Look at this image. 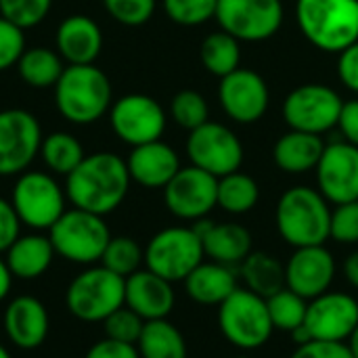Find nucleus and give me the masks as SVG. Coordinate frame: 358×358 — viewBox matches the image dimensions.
I'll return each instance as SVG.
<instances>
[{"instance_id": "nucleus-1", "label": "nucleus", "mask_w": 358, "mask_h": 358, "mask_svg": "<svg viewBox=\"0 0 358 358\" xmlns=\"http://www.w3.org/2000/svg\"><path fill=\"white\" fill-rule=\"evenodd\" d=\"M130 182L126 159L111 151H96L65 176V195L73 208L107 216L124 203Z\"/></svg>"}, {"instance_id": "nucleus-2", "label": "nucleus", "mask_w": 358, "mask_h": 358, "mask_svg": "<svg viewBox=\"0 0 358 358\" xmlns=\"http://www.w3.org/2000/svg\"><path fill=\"white\" fill-rule=\"evenodd\" d=\"M52 90L57 111L76 126L99 122L109 113L113 103L111 82L94 63L67 65Z\"/></svg>"}, {"instance_id": "nucleus-3", "label": "nucleus", "mask_w": 358, "mask_h": 358, "mask_svg": "<svg viewBox=\"0 0 358 358\" xmlns=\"http://www.w3.org/2000/svg\"><path fill=\"white\" fill-rule=\"evenodd\" d=\"M275 222L281 239L294 250L325 245L331 229V208L319 189L292 187L279 197Z\"/></svg>"}, {"instance_id": "nucleus-4", "label": "nucleus", "mask_w": 358, "mask_h": 358, "mask_svg": "<svg viewBox=\"0 0 358 358\" xmlns=\"http://www.w3.org/2000/svg\"><path fill=\"white\" fill-rule=\"evenodd\" d=\"M296 21L315 48L340 55L358 40V0H298Z\"/></svg>"}, {"instance_id": "nucleus-5", "label": "nucleus", "mask_w": 358, "mask_h": 358, "mask_svg": "<svg viewBox=\"0 0 358 358\" xmlns=\"http://www.w3.org/2000/svg\"><path fill=\"white\" fill-rule=\"evenodd\" d=\"M218 329L224 340L241 352L262 348L275 331L266 298L248 287H237L218 306Z\"/></svg>"}, {"instance_id": "nucleus-6", "label": "nucleus", "mask_w": 358, "mask_h": 358, "mask_svg": "<svg viewBox=\"0 0 358 358\" xmlns=\"http://www.w3.org/2000/svg\"><path fill=\"white\" fill-rule=\"evenodd\" d=\"M48 237L57 256L82 266H92L99 262L111 241L105 218L78 208L65 210L63 216L50 227Z\"/></svg>"}, {"instance_id": "nucleus-7", "label": "nucleus", "mask_w": 358, "mask_h": 358, "mask_svg": "<svg viewBox=\"0 0 358 358\" xmlns=\"http://www.w3.org/2000/svg\"><path fill=\"white\" fill-rule=\"evenodd\" d=\"M67 310L84 323H103L126 304V279L109 268L88 266L67 287Z\"/></svg>"}, {"instance_id": "nucleus-8", "label": "nucleus", "mask_w": 358, "mask_h": 358, "mask_svg": "<svg viewBox=\"0 0 358 358\" xmlns=\"http://www.w3.org/2000/svg\"><path fill=\"white\" fill-rule=\"evenodd\" d=\"M67 195L65 189L50 172L25 170L17 176L10 203L23 227L31 231H50V227L63 216Z\"/></svg>"}, {"instance_id": "nucleus-9", "label": "nucleus", "mask_w": 358, "mask_h": 358, "mask_svg": "<svg viewBox=\"0 0 358 358\" xmlns=\"http://www.w3.org/2000/svg\"><path fill=\"white\" fill-rule=\"evenodd\" d=\"M203 258V243L193 227L162 229L145 248V266L170 283L185 281Z\"/></svg>"}, {"instance_id": "nucleus-10", "label": "nucleus", "mask_w": 358, "mask_h": 358, "mask_svg": "<svg viewBox=\"0 0 358 358\" xmlns=\"http://www.w3.org/2000/svg\"><path fill=\"white\" fill-rule=\"evenodd\" d=\"M42 126L21 107L0 109V176H19L40 155Z\"/></svg>"}, {"instance_id": "nucleus-11", "label": "nucleus", "mask_w": 358, "mask_h": 358, "mask_svg": "<svg viewBox=\"0 0 358 358\" xmlns=\"http://www.w3.org/2000/svg\"><path fill=\"white\" fill-rule=\"evenodd\" d=\"M342 96L325 84H302L283 101V120L289 130L323 134L338 126L342 113Z\"/></svg>"}, {"instance_id": "nucleus-12", "label": "nucleus", "mask_w": 358, "mask_h": 358, "mask_svg": "<svg viewBox=\"0 0 358 358\" xmlns=\"http://www.w3.org/2000/svg\"><path fill=\"white\" fill-rule=\"evenodd\" d=\"M283 17L281 0H218L214 19L239 42H262L281 29Z\"/></svg>"}, {"instance_id": "nucleus-13", "label": "nucleus", "mask_w": 358, "mask_h": 358, "mask_svg": "<svg viewBox=\"0 0 358 358\" xmlns=\"http://www.w3.org/2000/svg\"><path fill=\"white\" fill-rule=\"evenodd\" d=\"M107 115L113 134L130 147L159 141L168 124L164 107L153 96L141 92H130L113 101Z\"/></svg>"}, {"instance_id": "nucleus-14", "label": "nucleus", "mask_w": 358, "mask_h": 358, "mask_svg": "<svg viewBox=\"0 0 358 358\" xmlns=\"http://www.w3.org/2000/svg\"><path fill=\"white\" fill-rule=\"evenodd\" d=\"M187 155L191 166H197L216 178L237 172L243 164V143L239 136L218 122H206L189 132Z\"/></svg>"}, {"instance_id": "nucleus-15", "label": "nucleus", "mask_w": 358, "mask_h": 358, "mask_svg": "<svg viewBox=\"0 0 358 358\" xmlns=\"http://www.w3.org/2000/svg\"><path fill=\"white\" fill-rule=\"evenodd\" d=\"M168 212L180 220H201L218 206V178L197 166L180 168L164 187Z\"/></svg>"}, {"instance_id": "nucleus-16", "label": "nucleus", "mask_w": 358, "mask_h": 358, "mask_svg": "<svg viewBox=\"0 0 358 358\" xmlns=\"http://www.w3.org/2000/svg\"><path fill=\"white\" fill-rule=\"evenodd\" d=\"M218 101L233 122L254 124L264 117L271 103V92L266 80L258 71L239 67L220 78Z\"/></svg>"}, {"instance_id": "nucleus-17", "label": "nucleus", "mask_w": 358, "mask_h": 358, "mask_svg": "<svg viewBox=\"0 0 358 358\" xmlns=\"http://www.w3.org/2000/svg\"><path fill=\"white\" fill-rule=\"evenodd\" d=\"M317 189L329 203H348L358 199V147L346 141L325 145L315 168Z\"/></svg>"}, {"instance_id": "nucleus-18", "label": "nucleus", "mask_w": 358, "mask_h": 358, "mask_svg": "<svg viewBox=\"0 0 358 358\" xmlns=\"http://www.w3.org/2000/svg\"><path fill=\"white\" fill-rule=\"evenodd\" d=\"M358 325V300L350 294L325 292L308 300L304 327L310 340L346 342Z\"/></svg>"}, {"instance_id": "nucleus-19", "label": "nucleus", "mask_w": 358, "mask_h": 358, "mask_svg": "<svg viewBox=\"0 0 358 358\" xmlns=\"http://www.w3.org/2000/svg\"><path fill=\"white\" fill-rule=\"evenodd\" d=\"M336 277V258L325 245L296 248L285 264V287L313 300L329 292Z\"/></svg>"}, {"instance_id": "nucleus-20", "label": "nucleus", "mask_w": 358, "mask_h": 358, "mask_svg": "<svg viewBox=\"0 0 358 358\" xmlns=\"http://www.w3.org/2000/svg\"><path fill=\"white\" fill-rule=\"evenodd\" d=\"M55 48L67 65L94 63L103 50V29L88 15H69L55 31Z\"/></svg>"}, {"instance_id": "nucleus-21", "label": "nucleus", "mask_w": 358, "mask_h": 358, "mask_svg": "<svg viewBox=\"0 0 358 358\" xmlns=\"http://www.w3.org/2000/svg\"><path fill=\"white\" fill-rule=\"evenodd\" d=\"M50 329L46 306L34 296H17L4 310V331L10 344L21 350H34L44 344Z\"/></svg>"}, {"instance_id": "nucleus-22", "label": "nucleus", "mask_w": 358, "mask_h": 358, "mask_svg": "<svg viewBox=\"0 0 358 358\" xmlns=\"http://www.w3.org/2000/svg\"><path fill=\"white\" fill-rule=\"evenodd\" d=\"M126 166L132 182L145 189H164L182 168L178 153L162 138L132 147Z\"/></svg>"}, {"instance_id": "nucleus-23", "label": "nucleus", "mask_w": 358, "mask_h": 358, "mask_svg": "<svg viewBox=\"0 0 358 358\" xmlns=\"http://www.w3.org/2000/svg\"><path fill=\"white\" fill-rule=\"evenodd\" d=\"M174 302L176 296L172 283L151 273L149 268L126 277V306L134 310L145 323L166 319L172 313Z\"/></svg>"}, {"instance_id": "nucleus-24", "label": "nucleus", "mask_w": 358, "mask_h": 358, "mask_svg": "<svg viewBox=\"0 0 358 358\" xmlns=\"http://www.w3.org/2000/svg\"><path fill=\"white\" fill-rule=\"evenodd\" d=\"M193 231L201 237L203 252L214 262L233 266L241 264L252 254V235L237 222H212L201 218L195 220Z\"/></svg>"}, {"instance_id": "nucleus-25", "label": "nucleus", "mask_w": 358, "mask_h": 358, "mask_svg": "<svg viewBox=\"0 0 358 358\" xmlns=\"http://www.w3.org/2000/svg\"><path fill=\"white\" fill-rule=\"evenodd\" d=\"M55 256L57 252L50 243V237L34 231L29 235H19V239L6 250L4 260L15 279L34 281L50 268Z\"/></svg>"}, {"instance_id": "nucleus-26", "label": "nucleus", "mask_w": 358, "mask_h": 358, "mask_svg": "<svg viewBox=\"0 0 358 358\" xmlns=\"http://www.w3.org/2000/svg\"><path fill=\"white\" fill-rule=\"evenodd\" d=\"M187 296L203 306H220L239 285L231 266L220 262H201L185 281Z\"/></svg>"}, {"instance_id": "nucleus-27", "label": "nucleus", "mask_w": 358, "mask_h": 358, "mask_svg": "<svg viewBox=\"0 0 358 358\" xmlns=\"http://www.w3.org/2000/svg\"><path fill=\"white\" fill-rule=\"evenodd\" d=\"M323 151L325 143L319 134L289 130L275 143L273 159L287 174H304L317 168Z\"/></svg>"}, {"instance_id": "nucleus-28", "label": "nucleus", "mask_w": 358, "mask_h": 358, "mask_svg": "<svg viewBox=\"0 0 358 358\" xmlns=\"http://www.w3.org/2000/svg\"><path fill=\"white\" fill-rule=\"evenodd\" d=\"M65 67H67V63L57 52V48H48V46L25 48L17 63V71H19V78L23 80V84H27L29 88H36V90L55 88V84L59 82Z\"/></svg>"}, {"instance_id": "nucleus-29", "label": "nucleus", "mask_w": 358, "mask_h": 358, "mask_svg": "<svg viewBox=\"0 0 358 358\" xmlns=\"http://www.w3.org/2000/svg\"><path fill=\"white\" fill-rule=\"evenodd\" d=\"M141 358H187V342L168 319L147 321L136 342Z\"/></svg>"}, {"instance_id": "nucleus-30", "label": "nucleus", "mask_w": 358, "mask_h": 358, "mask_svg": "<svg viewBox=\"0 0 358 358\" xmlns=\"http://www.w3.org/2000/svg\"><path fill=\"white\" fill-rule=\"evenodd\" d=\"M245 287L262 298H271L285 287V266L266 252H252L241 262Z\"/></svg>"}, {"instance_id": "nucleus-31", "label": "nucleus", "mask_w": 358, "mask_h": 358, "mask_svg": "<svg viewBox=\"0 0 358 358\" xmlns=\"http://www.w3.org/2000/svg\"><path fill=\"white\" fill-rule=\"evenodd\" d=\"M84 157H86L84 145L69 132L57 130L42 138L40 159L44 162L50 174L67 176L80 166Z\"/></svg>"}, {"instance_id": "nucleus-32", "label": "nucleus", "mask_w": 358, "mask_h": 358, "mask_svg": "<svg viewBox=\"0 0 358 358\" xmlns=\"http://www.w3.org/2000/svg\"><path fill=\"white\" fill-rule=\"evenodd\" d=\"M199 59L201 65L218 78H224L229 73H233L235 69H239L241 63V42L227 34L224 29L214 31L210 36H206L201 40L199 46Z\"/></svg>"}, {"instance_id": "nucleus-33", "label": "nucleus", "mask_w": 358, "mask_h": 358, "mask_svg": "<svg viewBox=\"0 0 358 358\" xmlns=\"http://www.w3.org/2000/svg\"><path fill=\"white\" fill-rule=\"evenodd\" d=\"M258 199H260V187L250 174L237 170L218 178V206L224 212L233 216L248 214L256 208Z\"/></svg>"}, {"instance_id": "nucleus-34", "label": "nucleus", "mask_w": 358, "mask_h": 358, "mask_svg": "<svg viewBox=\"0 0 358 358\" xmlns=\"http://www.w3.org/2000/svg\"><path fill=\"white\" fill-rule=\"evenodd\" d=\"M266 306H268L273 327L279 331L294 334L306 321L308 300L302 298L300 294L292 292L289 287H283L277 294H273L271 298H266Z\"/></svg>"}, {"instance_id": "nucleus-35", "label": "nucleus", "mask_w": 358, "mask_h": 358, "mask_svg": "<svg viewBox=\"0 0 358 358\" xmlns=\"http://www.w3.org/2000/svg\"><path fill=\"white\" fill-rule=\"evenodd\" d=\"M143 262H145V250L132 237H111L101 258V264L105 268H109L111 273L124 279L141 271Z\"/></svg>"}, {"instance_id": "nucleus-36", "label": "nucleus", "mask_w": 358, "mask_h": 358, "mask_svg": "<svg viewBox=\"0 0 358 358\" xmlns=\"http://www.w3.org/2000/svg\"><path fill=\"white\" fill-rule=\"evenodd\" d=\"M170 117L185 130H195L210 120V107L197 90H180L170 101Z\"/></svg>"}, {"instance_id": "nucleus-37", "label": "nucleus", "mask_w": 358, "mask_h": 358, "mask_svg": "<svg viewBox=\"0 0 358 358\" xmlns=\"http://www.w3.org/2000/svg\"><path fill=\"white\" fill-rule=\"evenodd\" d=\"M162 4L170 21L185 27H195L216 17L218 0H162Z\"/></svg>"}, {"instance_id": "nucleus-38", "label": "nucleus", "mask_w": 358, "mask_h": 358, "mask_svg": "<svg viewBox=\"0 0 358 358\" xmlns=\"http://www.w3.org/2000/svg\"><path fill=\"white\" fill-rule=\"evenodd\" d=\"M52 8V0H0V15L21 29L40 25Z\"/></svg>"}, {"instance_id": "nucleus-39", "label": "nucleus", "mask_w": 358, "mask_h": 358, "mask_svg": "<svg viewBox=\"0 0 358 358\" xmlns=\"http://www.w3.org/2000/svg\"><path fill=\"white\" fill-rule=\"evenodd\" d=\"M103 6L113 21L126 27H138L153 17L157 0H103Z\"/></svg>"}, {"instance_id": "nucleus-40", "label": "nucleus", "mask_w": 358, "mask_h": 358, "mask_svg": "<svg viewBox=\"0 0 358 358\" xmlns=\"http://www.w3.org/2000/svg\"><path fill=\"white\" fill-rule=\"evenodd\" d=\"M105 336L115 340V342H124V344H134L138 342L141 334H143V327H145V321L134 313L130 310L126 304L122 308H117L113 315H109L105 321Z\"/></svg>"}, {"instance_id": "nucleus-41", "label": "nucleus", "mask_w": 358, "mask_h": 358, "mask_svg": "<svg viewBox=\"0 0 358 358\" xmlns=\"http://www.w3.org/2000/svg\"><path fill=\"white\" fill-rule=\"evenodd\" d=\"M25 48V29L0 15V73L17 67Z\"/></svg>"}, {"instance_id": "nucleus-42", "label": "nucleus", "mask_w": 358, "mask_h": 358, "mask_svg": "<svg viewBox=\"0 0 358 358\" xmlns=\"http://www.w3.org/2000/svg\"><path fill=\"white\" fill-rule=\"evenodd\" d=\"M329 237L338 243H358V199L340 203L331 210V229Z\"/></svg>"}, {"instance_id": "nucleus-43", "label": "nucleus", "mask_w": 358, "mask_h": 358, "mask_svg": "<svg viewBox=\"0 0 358 358\" xmlns=\"http://www.w3.org/2000/svg\"><path fill=\"white\" fill-rule=\"evenodd\" d=\"M289 358H355L344 342H321L310 340L294 350Z\"/></svg>"}, {"instance_id": "nucleus-44", "label": "nucleus", "mask_w": 358, "mask_h": 358, "mask_svg": "<svg viewBox=\"0 0 358 358\" xmlns=\"http://www.w3.org/2000/svg\"><path fill=\"white\" fill-rule=\"evenodd\" d=\"M21 220L10 203V199L0 197V254L6 252L21 235Z\"/></svg>"}, {"instance_id": "nucleus-45", "label": "nucleus", "mask_w": 358, "mask_h": 358, "mask_svg": "<svg viewBox=\"0 0 358 358\" xmlns=\"http://www.w3.org/2000/svg\"><path fill=\"white\" fill-rule=\"evenodd\" d=\"M338 76L346 88H350L352 92H358V40L340 52Z\"/></svg>"}, {"instance_id": "nucleus-46", "label": "nucleus", "mask_w": 358, "mask_h": 358, "mask_svg": "<svg viewBox=\"0 0 358 358\" xmlns=\"http://www.w3.org/2000/svg\"><path fill=\"white\" fill-rule=\"evenodd\" d=\"M86 358H141V355L134 344H124V342L105 338L90 346Z\"/></svg>"}, {"instance_id": "nucleus-47", "label": "nucleus", "mask_w": 358, "mask_h": 358, "mask_svg": "<svg viewBox=\"0 0 358 358\" xmlns=\"http://www.w3.org/2000/svg\"><path fill=\"white\" fill-rule=\"evenodd\" d=\"M338 128L346 143L358 147V99L346 101L342 105V113L338 120Z\"/></svg>"}, {"instance_id": "nucleus-48", "label": "nucleus", "mask_w": 358, "mask_h": 358, "mask_svg": "<svg viewBox=\"0 0 358 358\" xmlns=\"http://www.w3.org/2000/svg\"><path fill=\"white\" fill-rule=\"evenodd\" d=\"M13 279H15V277H13V273H10V268H8L6 260L0 258V302L8 298L10 287H13Z\"/></svg>"}, {"instance_id": "nucleus-49", "label": "nucleus", "mask_w": 358, "mask_h": 358, "mask_svg": "<svg viewBox=\"0 0 358 358\" xmlns=\"http://www.w3.org/2000/svg\"><path fill=\"white\" fill-rule=\"evenodd\" d=\"M344 275H346L348 283L358 289V252H352L346 258V262H344Z\"/></svg>"}, {"instance_id": "nucleus-50", "label": "nucleus", "mask_w": 358, "mask_h": 358, "mask_svg": "<svg viewBox=\"0 0 358 358\" xmlns=\"http://www.w3.org/2000/svg\"><path fill=\"white\" fill-rule=\"evenodd\" d=\"M346 346H348V350L352 352V357L358 358V325L355 327V331L350 334V338H348V344H346Z\"/></svg>"}, {"instance_id": "nucleus-51", "label": "nucleus", "mask_w": 358, "mask_h": 358, "mask_svg": "<svg viewBox=\"0 0 358 358\" xmlns=\"http://www.w3.org/2000/svg\"><path fill=\"white\" fill-rule=\"evenodd\" d=\"M0 358H13L10 357V352H8L2 344H0Z\"/></svg>"}, {"instance_id": "nucleus-52", "label": "nucleus", "mask_w": 358, "mask_h": 358, "mask_svg": "<svg viewBox=\"0 0 358 358\" xmlns=\"http://www.w3.org/2000/svg\"><path fill=\"white\" fill-rule=\"evenodd\" d=\"M235 358H252V357H248V355H239V357H235Z\"/></svg>"}]
</instances>
